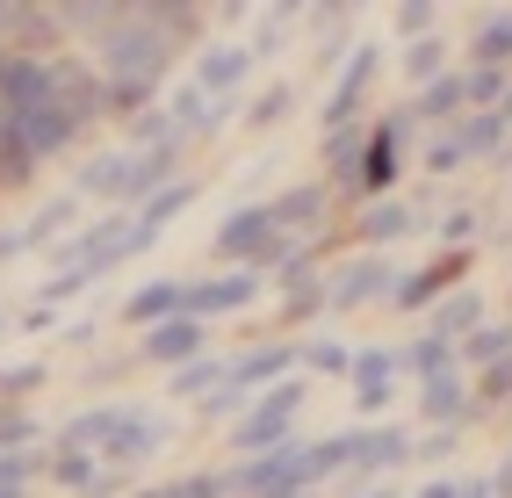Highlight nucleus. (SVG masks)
<instances>
[{
	"mask_svg": "<svg viewBox=\"0 0 512 498\" xmlns=\"http://www.w3.org/2000/svg\"><path fill=\"white\" fill-rule=\"evenodd\" d=\"M476 231H484V210H448V217H440V253H469V239H476Z\"/></svg>",
	"mask_w": 512,
	"mask_h": 498,
	"instance_id": "cd10ccee",
	"label": "nucleus"
},
{
	"mask_svg": "<svg viewBox=\"0 0 512 498\" xmlns=\"http://www.w3.org/2000/svg\"><path fill=\"white\" fill-rule=\"evenodd\" d=\"M318 311H325V275H318V282H303V289H289L282 325H303V318H318Z\"/></svg>",
	"mask_w": 512,
	"mask_h": 498,
	"instance_id": "473e14b6",
	"label": "nucleus"
},
{
	"mask_svg": "<svg viewBox=\"0 0 512 498\" xmlns=\"http://www.w3.org/2000/svg\"><path fill=\"white\" fill-rule=\"evenodd\" d=\"M419 390V419L426 426H469L476 419V405H469V369H440V376H426V383H412Z\"/></svg>",
	"mask_w": 512,
	"mask_h": 498,
	"instance_id": "4468645a",
	"label": "nucleus"
},
{
	"mask_svg": "<svg viewBox=\"0 0 512 498\" xmlns=\"http://www.w3.org/2000/svg\"><path fill=\"white\" fill-rule=\"evenodd\" d=\"M202 347H210V332H202V318H159L152 332H145V361H181V369H188V361H202Z\"/></svg>",
	"mask_w": 512,
	"mask_h": 498,
	"instance_id": "dca6fc26",
	"label": "nucleus"
},
{
	"mask_svg": "<svg viewBox=\"0 0 512 498\" xmlns=\"http://www.w3.org/2000/svg\"><path fill=\"white\" fill-rule=\"evenodd\" d=\"M505 195H512V174H505Z\"/></svg>",
	"mask_w": 512,
	"mask_h": 498,
	"instance_id": "58836bf2",
	"label": "nucleus"
},
{
	"mask_svg": "<svg viewBox=\"0 0 512 498\" xmlns=\"http://www.w3.org/2000/svg\"><path fill=\"white\" fill-rule=\"evenodd\" d=\"M469 275V253H433L426 268H397V289H390V311H433L440 296H455Z\"/></svg>",
	"mask_w": 512,
	"mask_h": 498,
	"instance_id": "423d86ee",
	"label": "nucleus"
},
{
	"mask_svg": "<svg viewBox=\"0 0 512 498\" xmlns=\"http://www.w3.org/2000/svg\"><path fill=\"white\" fill-rule=\"evenodd\" d=\"M397 289V260L390 253H347L325 268V311H368V304H390Z\"/></svg>",
	"mask_w": 512,
	"mask_h": 498,
	"instance_id": "7ed1b4c3",
	"label": "nucleus"
},
{
	"mask_svg": "<svg viewBox=\"0 0 512 498\" xmlns=\"http://www.w3.org/2000/svg\"><path fill=\"white\" fill-rule=\"evenodd\" d=\"M455 491H462V484H455V477H426V484H419V491H412V498H455Z\"/></svg>",
	"mask_w": 512,
	"mask_h": 498,
	"instance_id": "f704fd0d",
	"label": "nucleus"
},
{
	"mask_svg": "<svg viewBox=\"0 0 512 498\" xmlns=\"http://www.w3.org/2000/svg\"><path fill=\"white\" fill-rule=\"evenodd\" d=\"M303 29V8H267L260 22H253V44H246V58H275L289 37Z\"/></svg>",
	"mask_w": 512,
	"mask_h": 498,
	"instance_id": "b1692460",
	"label": "nucleus"
},
{
	"mask_svg": "<svg viewBox=\"0 0 512 498\" xmlns=\"http://www.w3.org/2000/svg\"><path fill=\"white\" fill-rule=\"evenodd\" d=\"M289 498H318V491H289Z\"/></svg>",
	"mask_w": 512,
	"mask_h": 498,
	"instance_id": "4c0bfd02",
	"label": "nucleus"
},
{
	"mask_svg": "<svg viewBox=\"0 0 512 498\" xmlns=\"http://www.w3.org/2000/svg\"><path fill=\"white\" fill-rule=\"evenodd\" d=\"M426 217L412 210V203H397V195H383V203H361V217H354V239H361V253H390L397 239H412Z\"/></svg>",
	"mask_w": 512,
	"mask_h": 498,
	"instance_id": "ddd939ff",
	"label": "nucleus"
},
{
	"mask_svg": "<svg viewBox=\"0 0 512 498\" xmlns=\"http://www.w3.org/2000/svg\"><path fill=\"white\" fill-rule=\"evenodd\" d=\"M361 498H404V491H397V484H368Z\"/></svg>",
	"mask_w": 512,
	"mask_h": 498,
	"instance_id": "c9c22d12",
	"label": "nucleus"
},
{
	"mask_svg": "<svg viewBox=\"0 0 512 498\" xmlns=\"http://www.w3.org/2000/svg\"><path fill=\"white\" fill-rule=\"evenodd\" d=\"M303 405H311V383H303V376L267 383V390L253 397V405H246V419L231 426V448H238V455H267V448L296 441V419H303Z\"/></svg>",
	"mask_w": 512,
	"mask_h": 498,
	"instance_id": "f257e3e1",
	"label": "nucleus"
},
{
	"mask_svg": "<svg viewBox=\"0 0 512 498\" xmlns=\"http://www.w3.org/2000/svg\"><path fill=\"white\" fill-rule=\"evenodd\" d=\"M390 22H397V37H404V44H419V37H440V8H426V0H404V8H397Z\"/></svg>",
	"mask_w": 512,
	"mask_h": 498,
	"instance_id": "c756f323",
	"label": "nucleus"
},
{
	"mask_svg": "<svg viewBox=\"0 0 512 498\" xmlns=\"http://www.w3.org/2000/svg\"><path fill=\"white\" fill-rule=\"evenodd\" d=\"M181 397H202V390H224V361H188V369L174 376Z\"/></svg>",
	"mask_w": 512,
	"mask_h": 498,
	"instance_id": "72a5a7b5",
	"label": "nucleus"
},
{
	"mask_svg": "<svg viewBox=\"0 0 512 498\" xmlns=\"http://www.w3.org/2000/svg\"><path fill=\"white\" fill-rule=\"evenodd\" d=\"M361 145H368V123H354V130H325V188H332V195H354Z\"/></svg>",
	"mask_w": 512,
	"mask_h": 498,
	"instance_id": "aec40b11",
	"label": "nucleus"
},
{
	"mask_svg": "<svg viewBox=\"0 0 512 498\" xmlns=\"http://www.w3.org/2000/svg\"><path fill=\"white\" fill-rule=\"evenodd\" d=\"M296 361H303V369H318V376H347L354 369V347L347 340H303Z\"/></svg>",
	"mask_w": 512,
	"mask_h": 498,
	"instance_id": "bb28decb",
	"label": "nucleus"
},
{
	"mask_svg": "<svg viewBox=\"0 0 512 498\" xmlns=\"http://www.w3.org/2000/svg\"><path fill=\"white\" fill-rule=\"evenodd\" d=\"M476 325H484V289H469V282H462L455 296H440V304L426 311L419 332H433V340H448V347H455V340H469Z\"/></svg>",
	"mask_w": 512,
	"mask_h": 498,
	"instance_id": "a211bd4d",
	"label": "nucleus"
},
{
	"mask_svg": "<svg viewBox=\"0 0 512 498\" xmlns=\"http://www.w3.org/2000/svg\"><path fill=\"white\" fill-rule=\"evenodd\" d=\"M289 109H296V87H289V80H275V87H267L260 102L246 109V123H253V130H275V123H282Z\"/></svg>",
	"mask_w": 512,
	"mask_h": 498,
	"instance_id": "c85d7f7f",
	"label": "nucleus"
},
{
	"mask_svg": "<svg viewBox=\"0 0 512 498\" xmlns=\"http://www.w3.org/2000/svg\"><path fill=\"white\" fill-rule=\"evenodd\" d=\"M397 462H412V426H397V419L354 426V470L347 477H383V470H397Z\"/></svg>",
	"mask_w": 512,
	"mask_h": 498,
	"instance_id": "f8f14e48",
	"label": "nucleus"
},
{
	"mask_svg": "<svg viewBox=\"0 0 512 498\" xmlns=\"http://www.w3.org/2000/svg\"><path fill=\"white\" fill-rule=\"evenodd\" d=\"M448 138H455L462 166H469V159H484V166H498V174H512V130H505L498 109H469V116H455V123H448Z\"/></svg>",
	"mask_w": 512,
	"mask_h": 498,
	"instance_id": "6e6552de",
	"label": "nucleus"
},
{
	"mask_svg": "<svg viewBox=\"0 0 512 498\" xmlns=\"http://www.w3.org/2000/svg\"><path fill=\"white\" fill-rule=\"evenodd\" d=\"M347 383H354V405L375 419V412H390V397H397V383H404V369H397V347H354V369H347Z\"/></svg>",
	"mask_w": 512,
	"mask_h": 498,
	"instance_id": "9d476101",
	"label": "nucleus"
},
{
	"mask_svg": "<svg viewBox=\"0 0 512 498\" xmlns=\"http://www.w3.org/2000/svg\"><path fill=\"white\" fill-rule=\"evenodd\" d=\"M296 239H282L275 217H267V203H246V210H231V224L210 239L217 260H231V268H260V275H275V260L289 253Z\"/></svg>",
	"mask_w": 512,
	"mask_h": 498,
	"instance_id": "f03ea898",
	"label": "nucleus"
},
{
	"mask_svg": "<svg viewBox=\"0 0 512 498\" xmlns=\"http://www.w3.org/2000/svg\"><path fill=\"white\" fill-rule=\"evenodd\" d=\"M260 289H267V275H260V268H238V275H210V282H188V296H181V311H188V318L246 311V304H260Z\"/></svg>",
	"mask_w": 512,
	"mask_h": 498,
	"instance_id": "1a4fd4ad",
	"label": "nucleus"
},
{
	"mask_svg": "<svg viewBox=\"0 0 512 498\" xmlns=\"http://www.w3.org/2000/svg\"><path fill=\"white\" fill-rule=\"evenodd\" d=\"M505 80L512 73H498V65H462V102L469 109H498L505 102Z\"/></svg>",
	"mask_w": 512,
	"mask_h": 498,
	"instance_id": "a878e982",
	"label": "nucleus"
},
{
	"mask_svg": "<svg viewBox=\"0 0 512 498\" xmlns=\"http://www.w3.org/2000/svg\"><path fill=\"white\" fill-rule=\"evenodd\" d=\"M404 116H419V123H433V130H448L455 116H469V102H462V73L448 65L440 80H426L412 102H404Z\"/></svg>",
	"mask_w": 512,
	"mask_h": 498,
	"instance_id": "6ab92c4d",
	"label": "nucleus"
},
{
	"mask_svg": "<svg viewBox=\"0 0 512 498\" xmlns=\"http://www.w3.org/2000/svg\"><path fill=\"white\" fill-rule=\"evenodd\" d=\"M368 87H375V44L347 51V65L332 73V94H325V109H318V130H354V123H368Z\"/></svg>",
	"mask_w": 512,
	"mask_h": 498,
	"instance_id": "39448f33",
	"label": "nucleus"
},
{
	"mask_svg": "<svg viewBox=\"0 0 512 498\" xmlns=\"http://www.w3.org/2000/svg\"><path fill=\"white\" fill-rule=\"evenodd\" d=\"M469 65L512 73V8H476L469 15Z\"/></svg>",
	"mask_w": 512,
	"mask_h": 498,
	"instance_id": "f3484780",
	"label": "nucleus"
},
{
	"mask_svg": "<svg viewBox=\"0 0 512 498\" xmlns=\"http://www.w3.org/2000/svg\"><path fill=\"white\" fill-rule=\"evenodd\" d=\"M419 166H426L433 181H440V174H462V152H455V138H448V130H433V138H426Z\"/></svg>",
	"mask_w": 512,
	"mask_h": 498,
	"instance_id": "2f4dec72",
	"label": "nucleus"
},
{
	"mask_svg": "<svg viewBox=\"0 0 512 498\" xmlns=\"http://www.w3.org/2000/svg\"><path fill=\"white\" fill-rule=\"evenodd\" d=\"M181 282H159V289H138V296H130V318H166V311H174L181 318Z\"/></svg>",
	"mask_w": 512,
	"mask_h": 498,
	"instance_id": "7c9ffc66",
	"label": "nucleus"
},
{
	"mask_svg": "<svg viewBox=\"0 0 512 498\" xmlns=\"http://www.w3.org/2000/svg\"><path fill=\"white\" fill-rule=\"evenodd\" d=\"M246 73H253V58L238 44H202V58H195V87L210 94V102H231V94L246 87Z\"/></svg>",
	"mask_w": 512,
	"mask_h": 498,
	"instance_id": "2eb2a0df",
	"label": "nucleus"
},
{
	"mask_svg": "<svg viewBox=\"0 0 512 498\" xmlns=\"http://www.w3.org/2000/svg\"><path fill=\"white\" fill-rule=\"evenodd\" d=\"M498 116H505V130H512V80H505V102H498Z\"/></svg>",
	"mask_w": 512,
	"mask_h": 498,
	"instance_id": "e433bc0d",
	"label": "nucleus"
},
{
	"mask_svg": "<svg viewBox=\"0 0 512 498\" xmlns=\"http://www.w3.org/2000/svg\"><path fill=\"white\" fill-rule=\"evenodd\" d=\"M448 73V37H419V44H404V80H412V94L426 87V80H440Z\"/></svg>",
	"mask_w": 512,
	"mask_h": 498,
	"instance_id": "393cba45",
	"label": "nucleus"
},
{
	"mask_svg": "<svg viewBox=\"0 0 512 498\" xmlns=\"http://www.w3.org/2000/svg\"><path fill=\"white\" fill-rule=\"evenodd\" d=\"M404 123H412L404 109L368 116V145H361V174H354V195H368V203H383L404 174Z\"/></svg>",
	"mask_w": 512,
	"mask_h": 498,
	"instance_id": "20e7f679",
	"label": "nucleus"
},
{
	"mask_svg": "<svg viewBox=\"0 0 512 498\" xmlns=\"http://www.w3.org/2000/svg\"><path fill=\"white\" fill-rule=\"evenodd\" d=\"M325 210H332V188L325 181H296V188H282V195H267V217H275V231L282 239H325Z\"/></svg>",
	"mask_w": 512,
	"mask_h": 498,
	"instance_id": "0eeeda50",
	"label": "nucleus"
},
{
	"mask_svg": "<svg viewBox=\"0 0 512 498\" xmlns=\"http://www.w3.org/2000/svg\"><path fill=\"white\" fill-rule=\"evenodd\" d=\"M303 29L318 37V73H339V65H347V29H354V8H303Z\"/></svg>",
	"mask_w": 512,
	"mask_h": 498,
	"instance_id": "412c9836",
	"label": "nucleus"
},
{
	"mask_svg": "<svg viewBox=\"0 0 512 498\" xmlns=\"http://www.w3.org/2000/svg\"><path fill=\"white\" fill-rule=\"evenodd\" d=\"M282 376H296V340H260L238 361H224V390H246V397H260V383H282Z\"/></svg>",
	"mask_w": 512,
	"mask_h": 498,
	"instance_id": "9b49d317",
	"label": "nucleus"
},
{
	"mask_svg": "<svg viewBox=\"0 0 512 498\" xmlns=\"http://www.w3.org/2000/svg\"><path fill=\"white\" fill-rule=\"evenodd\" d=\"M469 405H476V419H484V412H505V405H512V354L469 376Z\"/></svg>",
	"mask_w": 512,
	"mask_h": 498,
	"instance_id": "5701e85b",
	"label": "nucleus"
},
{
	"mask_svg": "<svg viewBox=\"0 0 512 498\" xmlns=\"http://www.w3.org/2000/svg\"><path fill=\"white\" fill-rule=\"evenodd\" d=\"M512 354V318H484V325H476L469 332V340H455V369H491V361H505Z\"/></svg>",
	"mask_w": 512,
	"mask_h": 498,
	"instance_id": "4be33fe9",
	"label": "nucleus"
}]
</instances>
